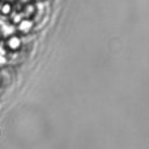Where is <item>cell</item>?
I'll list each match as a JSON object with an SVG mask.
<instances>
[{"label": "cell", "instance_id": "6da1fadb", "mask_svg": "<svg viewBox=\"0 0 149 149\" xmlns=\"http://www.w3.org/2000/svg\"><path fill=\"white\" fill-rule=\"evenodd\" d=\"M5 47H7L8 50H10V51H17V50L21 47V39H20V37L10 36L9 38L7 39V42H5Z\"/></svg>", "mask_w": 149, "mask_h": 149}, {"label": "cell", "instance_id": "7a4b0ae2", "mask_svg": "<svg viewBox=\"0 0 149 149\" xmlns=\"http://www.w3.org/2000/svg\"><path fill=\"white\" fill-rule=\"evenodd\" d=\"M13 12V5L10 1L8 0H4V1L0 3V15L7 17V16H10Z\"/></svg>", "mask_w": 149, "mask_h": 149}, {"label": "cell", "instance_id": "3957f363", "mask_svg": "<svg viewBox=\"0 0 149 149\" xmlns=\"http://www.w3.org/2000/svg\"><path fill=\"white\" fill-rule=\"evenodd\" d=\"M18 24H20V30L22 31H28L31 28V22L29 20H21Z\"/></svg>", "mask_w": 149, "mask_h": 149}]
</instances>
